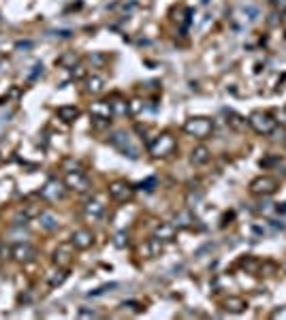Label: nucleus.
I'll return each mask as SVG.
<instances>
[{
  "label": "nucleus",
  "instance_id": "8",
  "mask_svg": "<svg viewBox=\"0 0 286 320\" xmlns=\"http://www.w3.org/2000/svg\"><path fill=\"white\" fill-rule=\"evenodd\" d=\"M109 196L116 201H131L133 196V188L126 184V181H113V184H109Z\"/></svg>",
  "mask_w": 286,
  "mask_h": 320
},
{
  "label": "nucleus",
  "instance_id": "23",
  "mask_svg": "<svg viewBox=\"0 0 286 320\" xmlns=\"http://www.w3.org/2000/svg\"><path fill=\"white\" fill-rule=\"evenodd\" d=\"M241 13L246 15V19H248V21H256V19H258V15H261L254 4H244V7H241Z\"/></svg>",
  "mask_w": 286,
  "mask_h": 320
},
{
  "label": "nucleus",
  "instance_id": "15",
  "mask_svg": "<svg viewBox=\"0 0 286 320\" xmlns=\"http://www.w3.org/2000/svg\"><path fill=\"white\" fill-rule=\"evenodd\" d=\"M173 226L177 228H192L194 226V216L190 211H177L173 218Z\"/></svg>",
  "mask_w": 286,
  "mask_h": 320
},
{
  "label": "nucleus",
  "instance_id": "9",
  "mask_svg": "<svg viewBox=\"0 0 286 320\" xmlns=\"http://www.w3.org/2000/svg\"><path fill=\"white\" fill-rule=\"evenodd\" d=\"M94 241V237H92V233L90 231H75L73 233V237H71V243L75 245V248H79V250H88L90 245H92Z\"/></svg>",
  "mask_w": 286,
  "mask_h": 320
},
{
  "label": "nucleus",
  "instance_id": "27",
  "mask_svg": "<svg viewBox=\"0 0 286 320\" xmlns=\"http://www.w3.org/2000/svg\"><path fill=\"white\" fill-rule=\"evenodd\" d=\"M116 248H126V243H128V237H126V233H118L116 235Z\"/></svg>",
  "mask_w": 286,
  "mask_h": 320
},
{
  "label": "nucleus",
  "instance_id": "30",
  "mask_svg": "<svg viewBox=\"0 0 286 320\" xmlns=\"http://www.w3.org/2000/svg\"><path fill=\"white\" fill-rule=\"evenodd\" d=\"M85 77V68L84 66H73V79H84Z\"/></svg>",
  "mask_w": 286,
  "mask_h": 320
},
{
  "label": "nucleus",
  "instance_id": "34",
  "mask_svg": "<svg viewBox=\"0 0 286 320\" xmlns=\"http://www.w3.org/2000/svg\"><path fill=\"white\" fill-rule=\"evenodd\" d=\"M276 209H278V213H286V203H282V205H278Z\"/></svg>",
  "mask_w": 286,
  "mask_h": 320
},
{
  "label": "nucleus",
  "instance_id": "19",
  "mask_svg": "<svg viewBox=\"0 0 286 320\" xmlns=\"http://www.w3.org/2000/svg\"><path fill=\"white\" fill-rule=\"evenodd\" d=\"M53 260H56V265L71 263V245H60V248L56 250V254H53Z\"/></svg>",
  "mask_w": 286,
  "mask_h": 320
},
{
  "label": "nucleus",
  "instance_id": "10",
  "mask_svg": "<svg viewBox=\"0 0 286 320\" xmlns=\"http://www.w3.org/2000/svg\"><path fill=\"white\" fill-rule=\"evenodd\" d=\"M41 194L45 196V199H50V201H58V199H62L64 188H62L60 181L51 179V181H47V184H45V188L41 190Z\"/></svg>",
  "mask_w": 286,
  "mask_h": 320
},
{
  "label": "nucleus",
  "instance_id": "25",
  "mask_svg": "<svg viewBox=\"0 0 286 320\" xmlns=\"http://www.w3.org/2000/svg\"><path fill=\"white\" fill-rule=\"evenodd\" d=\"M62 64V66H68V68H73L75 66V62H77V56H75V53H68V56H64V58H60V60H58Z\"/></svg>",
  "mask_w": 286,
  "mask_h": 320
},
{
  "label": "nucleus",
  "instance_id": "29",
  "mask_svg": "<svg viewBox=\"0 0 286 320\" xmlns=\"http://www.w3.org/2000/svg\"><path fill=\"white\" fill-rule=\"evenodd\" d=\"M271 320H286V307H278L271 312Z\"/></svg>",
  "mask_w": 286,
  "mask_h": 320
},
{
  "label": "nucleus",
  "instance_id": "33",
  "mask_svg": "<svg viewBox=\"0 0 286 320\" xmlns=\"http://www.w3.org/2000/svg\"><path fill=\"white\" fill-rule=\"evenodd\" d=\"M273 4L280 7V9H286V0H273Z\"/></svg>",
  "mask_w": 286,
  "mask_h": 320
},
{
  "label": "nucleus",
  "instance_id": "32",
  "mask_svg": "<svg viewBox=\"0 0 286 320\" xmlns=\"http://www.w3.org/2000/svg\"><path fill=\"white\" fill-rule=\"evenodd\" d=\"M56 36H62V39H68V36H71V30H58V32H56Z\"/></svg>",
  "mask_w": 286,
  "mask_h": 320
},
{
  "label": "nucleus",
  "instance_id": "17",
  "mask_svg": "<svg viewBox=\"0 0 286 320\" xmlns=\"http://www.w3.org/2000/svg\"><path fill=\"white\" fill-rule=\"evenodd\" d=\"M58 117L64 122H73L79 117V109L73 105H64V107H58Z\"/></svg>",
  "mask_w": 286,
  "mask_h": 320
},
{
  "label": "nucleus",
  "instance_id": "1",
  "mask_svg": "<svg viewBox=\"0 0 286 320\" xmlns=\"http://www.w3.org/2000/svg\"><path fill=\"white\" fill-rule=\"evenodd\" d=\"M248 124L254 128V132H258V135H271L278 126V120L265 111H254L248 117Z\"/></svg>",
  "mask_w": 286,
  "mask_h": 320
},
{
  "label": "nucleus",
  "instance_id": "2",
  "mask_svg": "<svg viewBox=\"0 0 286 320\" xmlns=\"http://www.w3.org/2000/svg\"><path fill=\"white\" fill-rule=\"evenodd\" d=\"M109 141H111V145L122 154V156H128V158H133V160L139 158V149H137V145L133 143L131 135H126V132H122V130H118V132H113V135L109 137Z\"/></svg>",
  "mask_w": 286,
  "mask_h": 320
},
{
  "label": "nucleus",
  "instance_id": "3",
  "mask_svg": "<svg viewBox=\"0 0 286 320\" xmlns=\"http://www.w3.org/2000/svg\"><path fill=\"white\" fill-rule=\"evenodd\" d=\"M214 130V122L209 117H190L184 124V132L197 139H207Z\"/></svg>",
  "mask_w": 286,
  "mask_h": 320
},
{
  "label": "nucleus",
  "instance_id": "20",
  "mask_svg": "<svg viewBox=\"0 0 286 320\" xmlns=\"http://www.w3.org/2000/svg\"><path fill=\"white\" fill-rule=\"evenodd\" d=\"M226 115H229V120H226V122H229L231 128H235V130H244V128H246L248 120H244V117H241L239 113H235V111H229Z\"/></svg>",
  "mask_w": 286,
  "mask_h": 320
},
{
  "label": "nucleus",
  "instance_id": "11",
  "mask_svg": "<svg viewBox=\"0 0 286 320\" xmlns=\"http://www.w3.org/2000/svg\"><path fill=\"white\" fill-rule=\"evenodd\" d=\"M11 254H13L15 260H19V263H26V260H32V256H34V250H32L30 243H15L13 250H11Z\"/></svg>",
  "mask_w": 286,
  "mask_h": 320
},
{
  "label": "nucleus",
  "instance_id": "16",
  "mask_svg": "<svg viewBox=\"0 0 286 320\" xmlns=\"http://www.w3.org/2000/svg\"><path fill=\"white\" fill-rule=\"evenodd\" d=\"M224 307L229 309V312H233V314H241L244 309H248V301L246 299H241V297H229L224 301Z\"/></svg>",
  "mask_w": 286,
  "mask_h": 320
},
{
  "label": "nucleus",
  "instance_id": "22",
  "mask_svg": "<svg viewBox=\"0 0 286 320\" xmlns=\"http://www.w3.org/2000/svg\"><path fill=\"white\" fill-rule=\"evenodd\" d=\"M41 224L47 228V231H56L58 228V220L51 216V213H41Z\"/></svg>",
  "mask_w": 286,
  "mask_h": 320
},
{
  "label": "nucleus",
  "instance_id": "6",
  "mask_svg": "<svg viewBox=\"0 0 286 320\" xmlns=\"http://www.w3.org/2000/svg\"><path fill=\"white\" fill-rule=\"evenodd\" d=\"M90 115L94 117V122H96L99 126L109 124L111 117H113V111H111L109 100H99V103H92V107H90Z\"/></svg>",
  "mask_w": 286,
  "mask_h": 320
},
{
  "label": "nucleus",
  "instance_id": "31",
  "mask_svg": "<svg viewBox=\"0 0 286 320\" xmlns=\"http://www.w3.org/2000/svg\"><path fill=\"white\" fill-rule=\"evenodd\" d=\"M79 316H82V318H96L99 314H96L94 309H82V312H79Z\"/></svg>",
  "mask_w": 286,
  "mask_h": 320
},
{
  "label": "nucleus",
  "instance_id": "4",
  "mask_svg": "<svg viewBox=\"0 0 286 320\" xmlns=\"http://www.w3.org/2000/svg\"><path fill=\"white\" fill-rule=\"evenodd\" d=\"M175 149V139L169 135V132H163L150 143V154L154 158H160V156H169L171 152Z\"/></svg>",
  "mask_w": 286,
  "mask_h": 320
},
{
  "label": "nucleus",
  "instance_id": "5",
  "mask_svg": "<svg viewBox=\"0 0 286 320\" xmlns=\"http://www.w3.org/2000/svg\"><path fill=\"white\" fill-rule=\"evenodd\" d=\"M278 190V181L276 177H269V175H261V177L252 179L250 184V192L256 196H269Z\"/></svg>",
  "mask_w": 286,
  "mask_h": 320
},
{
  "label": "nucleus",
  "instance_id": "28",
  "mask_svg": "<svg viewBox=\"0 0 286 320\" xmlns=\"http://www.w3.org/2000/svg\"><path fill=\"white\" fill-rule=\"evenodd\" d=\"M154 186H156V179H154V177H150V179L141 181V184H139V188H141V190H148V192H152V190H154Z\"/></svg>",
  "mask_w": 286,
  "mask_h": 320
},
{
  "label": "nucleus",
  "instance_id": "14",
  "mask_svg": "<svg viewBox=\"0 0 286 320\" xmlns=\"http://www.w3.org/2000/svg\"><path fill=\"white\" fill-rule=\"evenodd\" d=\"M84 213L90 218V220H99L102 213H105V205L99 203V201H88L84 205Z\"/></svg>",
  "mask_w": 286,
  "mask_h": 320
},
{
  "label": "nucleus",
  "instance_id": "24",
  "mask_svg": "<svg viewBox=\"0 0 286 320\" xmlns=\"http://www.w3.org/2000/svg\"><path fill=\"white\" fill-rule=\"evenodd\" d=\"M141 111H143V100L141 98H133L131 103H128V115L137 117Z\"/></svg>",
  "mask_w": 286,
  "mask_h": 320
},
{
  "label": "nucleus",
  "instance_id": "35",
  "mask_svg": "<svg viewBox=\"0 0 286 320\" xmlns=\"http://www.w3.org/2000/svg\"><path fill=\"white\" fill-rule=\"evenodd\" d=\"M284 21H286V9H284Z\"/></svg>",
  "mask_w": 286,
  "mask_h": 320
},
{
  "label": "nucleus",
  "instance_id": "12",
  "mask_svg": "<svg viewBox=\"0 0 286 320\" xmlns=\"http://www.w3.org/2000/svg\"><path fill=\"white\" fill-rule=\"evenodd\" d=\"M209 149L205 147V145H197L190 152V162L194 164V167H201V164H205V162H209Z\"/></svg>",
  "mask_w": 286,
  "mask_h": 320
},
{
  "label": "nucleus",
  "instance_id": "21",
  "mask_svg": "<svg viewBox=\"0 0 286 320\" xmlns=\"http://www.w3.org/2000/svg\"><path fill=\"white\" fill-rule=\"evenodd\" d=\"M111 111H113V115H126L128 113V103L126 100H111Z\"/></svg>",
  "mask_w": 286,
  "mask_h": 320
},
{
  "label": "nucleus",
  "instance_id": "18",
  "mask_svg": "<svg viewBox=\"0 0 286 320\" xmlns=\"http://www.w3.org/2000/svg\"><path fill=\"white\" fill-rule=\"evenodd\" d=\"M85 90H88L90 94H101L102 90H105V79L99 77V75H92V77H88V81H85Z\"/></svg>",
  "mask_w": 286,
  "mask_h": 320
},
{
  "label": "nucleus",
  "instance_id": "7",
  "mask_svg": "<svg viewBox=\"0 0 286 320\" xmlns=\"http://www.w3.org/2000/svg\"><path fill=\"white\" fill-rule=\"evenodd\" d=\"M64 186L71 190H77V192H85V190H90V179L85 177L82 171H67Z\"/></svg>",
  "mask_w": 286,
  "mask_h": 320
},
{
  "label": "nucleus",
  "instance_id": "26",
  "mask_svg": "<svg viewBox=\"0 0 286 320\" xmlns=\"http://www.w3.org/2000/svg\"><path fill=\"white\" fill-rule=\"evenodd\" d=\"M64 280H67V273H64V271H58L56 275L50 277V286H58V284H62Z\"/></svg>",
  "mask_w": 286,
  "mask_h": 320
},
{
  "label": "nucleus",
  "instance_id": "13",
  "mask_svg": "<svg viewBox=\"0 0 286 320\" xmlns=\"http://www.w3.org/2000/svg\"><path fill=\"white\" fill-rule=\"evenodd\" d=\"M156 239H160V241H173L175 239V226L169 222H163L156 226Z\"/></svg>",
  "mask_w": 286,
  "mask_h": 320
}]
</instances>
